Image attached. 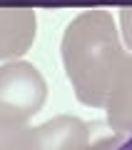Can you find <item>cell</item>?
<instances>
[{"label":"cell","mask_w":132,"mask_h":150,"mask_svg":"<svg viewBox=\"0 0 132 150\" xmlns=\"http://www.w3.org/2000/svg\"><path fill=\"white\" fill-rule=\"evenodd\" d=\"M120 23H122V33H125V43L132 50V8H120Z\"/></svg>","instance_id":"5b68a950"},{"label":"cell","mask_w":132,"mask_h":150,"mask_svg":"<svg viewBox=\"0 0 132 150\" xmlns=\"http://www.w3.org/2000/svg\"><path fill=\"white\" fill-rule=\"evenodd\" d=\"M62 65L82 105L102 108L107 125L132 133V55L107 10H85L62 35Z\"/></svg>","instance_id":"6da1fadb"},{"label":"cell","mask_w":132,"mask_h":150,"mask_svg":"<svg viewBox=\"0 0 132 150\" xmlns=\"http://www.w3.org/2000/svg\"><path fill=\"white\" fill-rule=\"evenodd\" d=\"M37 33L35 10L0 8V60H13L27 53Z\"/></svg>","instance_id":"277c9868"},{"label":"cell","mask_w":132,"mask_h":150,"mask_svg":"<svg viewBox=\"0 0 132 150\" xmlns=\"http://www.w3.org/2000/svg\"><path fill=\"white\" fill-rule=\"evenodd\" d=\"M115 150H132V133H127L125 138L117 143V148H115Z\"/></svg>","instance_id":"8992f818"},{"label":"cell","mask_w":132,"mask_h":150,"mask_svg":"<svg viewBox=\"0 0 132 150\" xmlns=\"http://www.w3.org/2000/svg\"><path fill=\"white\" fill-rule=\"evenodd\" d=\"M48 83L32 63L13 60L0 68V130L22 128L42 110Z\"/></svg>","instance_id":"3957f363"},{"label":"cell","mask_w":132,"mask_h":150,"mask_svg":"<svg viewBox=\"0 0 132 150\" xmlns=\"http://www.w3.org/2000/svg\"><path fill=\"white\" fill-rule=\"evenodd\" d=\"M125 133L107 123L58 115L37 128L0 130V150H115Z\"/></svg>","instance_id":"7a4b0ae2"}]
</instances>
